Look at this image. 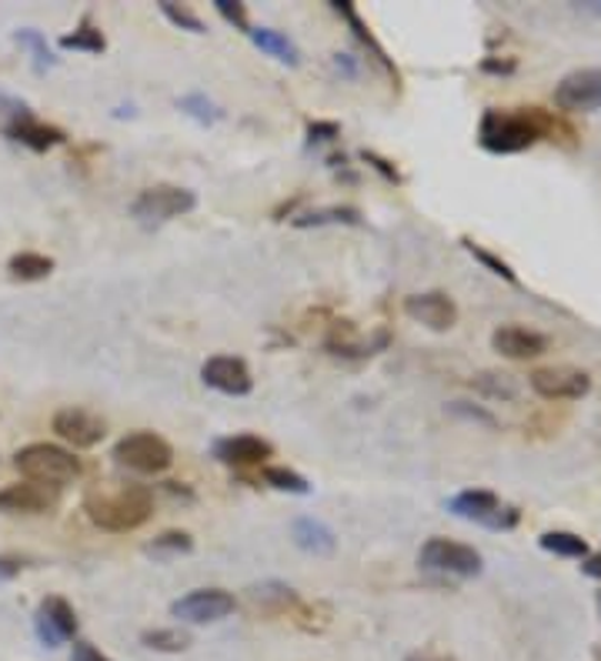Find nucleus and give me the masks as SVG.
Instances as JSON below:
<instances>
[{
	"label": "nucleus",
	"instance_id": "72a5a7b5",
	"mask_svg": "<svg viewBox=\"0 0 601 661\" xmlns=\"http://www.w3.org/2000/svg\"><path fill=\"white\" fill-rule=\"evenodd\" d=\"M178 108L184 111V114H191L194 121H201V124H214V121H221L224 114H221V108L218 104H211L204 94H188V98H181L178 101Z\"/></svg>",
	"mask_w": 601,
	"mask_h": 661
},
{
	"label": "nucleus",
	"instance_id": "f257e3e1",
	"mask_svg": "<svg viewBox=\"0 0 601 661\" xmlns=\"http://www.w3.org/2000/svg\"><path fill=\"white\" fill-rule=\"evenodd\" d=\"M561 124L541 111V108H521V111H484L478 124V144L488 154H521L534 148L541 138L554 141Z\"/></svg>",
	"mask_w": 601,
	"mask_h": 661
},
{
	"label": "nucleus",
	"instance_id": "a18cd8bd",
	"mask_svg": "<svg viewBox=\"0 0 601 661\" xmlns=\"http://www.w3.org/2000/svg\"><path fill=\"white\" fill-rule=\"evenodd\" d=\"M404 661H454V658H448V654H428V651L421 654V651H418V654H408Z\"/></svg>",
	"mask_w": 601,
	"mask_h": 661
},
{
	"label": "nucleus",
	"instance_id": "39448f33",
	"mask_svg": "<svg viewBox=\"0 0 601 661\" xmlns=\"http://www.w3.org/2000/svg\"><path fill=\"white\" fill-rule=\"evenodd\" d=\"M418 564L431 574L478 578L481 568H484V558L471 544H461V541H451V538H428L418 551Z\"/></svg>",
	"mask_w": 601,
	"mask_h": 661
},
{
	"label": "nucleus",
	"instance_id": "79ce46f5",
	"mask_svg": "<svg viewBox=\"0 0 601 661\" xmlns=\"http://www.w3.org/2000/svg\"><path fill=\"white\" fill-rule=\"evenodd\" d=\"M481 71H484V74H514V71H518V64H514L511 58H504V61L488 58V61H481Z\"/></svg>",
	"mask_w": 601,
	"mask_h": 661
},
{
	"label": "nucleus",
	"instance_id": "e433bc0d",
	"mask_svg": "<svg viewBox=\"0 0 601 661\" xmlns=\"http://www.w3.org/2000/svg\"><path fill=\"white\" fill-rule=\"evenodd\" d=\"M214 11L228 21V24H234L238 31H244V34H251V24H248V11H244V4H238V0H214Z\"/></svg>",
	"mask_w": 601,
	"mask_h": 661
},
{
	"label": "nucleus",
	"instance_id": "4be33fe9",
	"mask_svg": "<svg viewBox=\"0 0 601 661\" xmlns=\"http://www.w3.org/2000/svg\"><path fill=\"white\" fill-rule=\"evenodd\" d=\"M294 228H324V224H348V228H361V211L358 208H321V211H308V214H294L291 218Z\"/></svg>",
	"mask_w": 601,
	"mask_h": 661
},
{
	"label": "nucleus",
	"instance_id": "c03bdc74",
	"mask_svg": "<svg viewBox=\"0 0 601 661\" xmlns=\"http://www.w3.org/2000/svg\"><path fill=\"white\" fill-rule=\"evenodd\" d=\"M581 571H584V574H591V578H601V551H598V554H591V558H584Z\"/></svg>",
	"mask_w": 601,
	"mask_h": 661
},
{
	"label": "nucleus",
	"instance_id": "f03ea898",
	"mask_svg": "<svg viewBox=\"0 0 601 661\" xmlns=\"http://www.w3.org/2000/svg\"><path fill=\"white\" fill-rule=\"evenodd\" d=\"M154 511V494L144 484L94 488L84 494V514L104 531H138Z\"/></svg>",
	"mask_w": 601,
	"mask_h": 661
},
{
	"label": "nucleus",
	"instance_id": "aec40b11",
	"mask_svg": "<svg viewBox=\"0 0 601 661\" xmlns=\"http://www.w3.org/2000/svg\"><path fill=\"white\" fill-rule=\"evenodd\" d=\"M291 538H294V544H298L301 551H308V554H331V551L338 548L334 531H331L324 521H318V518H298V521L291 524Z\"/></svg>",
	"mask_w": 601,
	"mask_h": 661
},
{
	"label": "nucleus",
	"instance_id": "bb28decb",
	"mask_svg": "<svg viewBox=\"0 0 601 661\" xmlns=\"http://www.w3.org/2000/svg\"><path fill=\"white\" fill-rule=\"evenodd\" d=\"M61 48L64 51H84V54H104L108 51V41H104V34L91 21H84L74 34H64L61 38Z\"/></svg>",
	"mask_w": 601,
	"mask_h": 661
},
{
	"label": "nucleus",
	"instance_id": "ea45409f",
	"mask_svg": "<svg viewBox=\"0 0 601 661\" xmlns=\"http://www.w3.org/2000/svg\"><path fill=\"white\" fill-rule=\"evenodd\" d=\"M71 661H111L108 654H101V648H94L91 641H74V654Z\"/></svg>",
	"mask_w": 601,
	"mask_h": 661
},
{
	"label": "nucleus",
	"instance_id": "5701e85b",
	"mask_svg": "<svg viewBox=\"0 0 601 661\" xmlns=\"http://www.w3.org/2000/svg\"><path fill=\"white\" fill-rule=\"evenodd\" d=\"M251 41L264 51V54H271V58H278L281 64H298L301 61V54H298V48H294V41L291 38H284L281 31H271V28H254L251 31Z\"/></svg>",
	"mask_w": 601,
	"mask_h": 661
},
{
	"label": "nucleus",
	"instance_id": "c9c22d12",
	"mask_svg": "<svg viewBox=\"0 0 601 661\" xmlns=\"http://www.w3.org/2000/svg\"><path fill=\"white\" fill-rule=\"evenodd\" d=\"M448 414L464 418V421H474V424H484V428H498V421H494L491 411H484V408H478V404H468V401H451V404H448Z\"/></svg>",
	"mask_w": 601,
	"mask_h": 661
},
{
	"label": "nucleus",
	"instance_id": "c85d7f7f",
	"mask_svg": "<svg viewBox=\"0 0 601 661\" xmlns=\"http://www.w3.org/2000/svg\"><path fill=\"white\" fill-rule=\"evenodd\" d=\"M191 548H194V541H191L188 531H164L144 551L154 554V558H178V554H188Z\"/></svg>",
	"mask_w": 601,
	"mask_h": 661
},
{
	"label": "nucleus",
	"instance_id": "9b49d317",
	"mask_svg": "<svg viewBox=\"0 0 601 661\" xmlns=\"http://www.w3.org/2000/svg\"><path fill=\"white\" fill-rule=\"evenodd\" d=\"M54 434L71 448H98L108 434V424L88 408H61L54 414Z\"/></svg>",
	"mask_w": 601,
	"mask_h": 661
},
{
	"label": "nucleus",
	"instance_id": "f8f14e48",
	"mask_svg": "<svg viewBox=\"0 0 601 661\" xmlns=\"http://www.w3.org/2000/svg\"><path fill=\"white\" fill-rule=\"evenodd\" d=\"M201 378H204L208 388H214L221 394H231V398H244L254 388V378H251L248 364L241 358H234V354H214V358H208L204 368H201Z\"/></svg>",
	"mask_w": 601,
	"mask_h": 661
},
{
	"label": "nucleus",
	"instance_id": "a878e982",
	"mask_svg": "<svg viewBox=\"0 0 601 661\" xmlns=\"http://www.w3.org/2000/svg\"><path fill=\"white\" fill-rule=\"evenodd\" d=\"M251 601L271 608V611H288V608H301L294 588L281 584V581H264V584H254L251 588Z\"/></svg>",
	"mask_w": 601,
	"mask_h": 661
},
{
	"label": "nucleus",
	"instance_id": "a19ab883",
	"mask_svg": "<svg viewBox=\"0 0 601 661\" xmlns=\"http://www.w3.org/2000/svg\"><path fill=\"white\" fill-rule=\"evenodd\" d=\"M24 568H28L24 558H18V554H0V581H8V578L21 574Z\"/></svg>",
	"mask_w": 601,
	"mask_h": 661
},
{
	"label": "nucleus",
	"instance_id": "6e6552de",
	"mask_svg": "<svg viewBox=\"0 0 601 661\" xmlns=\"http://www.w3.org/2000/svg\"><path fill=\"white\" fill-rule=\"evenodd\" d=\"M238 608L234 594L224 591V588H198V591H188L184 598H178L171 604V614L184 624H214L221 618H228L231 611Z\"/></svg>",
	"mask_w": 601,
	"mask_h": 661
},
{
	"label": "nucleus",
	"instance_id": "20e7f679",
	"mask_svg": "<svg viewBox=\"0 0 601 661\" xmlns=\"http://www.w3.org/2000/svg\"><path fill=\"white\" fill-rule=\"evenodd\" d=\"M448 511L454 518L474 521L488 531H511L521 518L514 504H504L498 494L481 491V488H468V491H458L454 498H448Z\"/></svg>",
	"mask_w": 601,
	"mask_h": 661
},
{
	"label": "nucleus",
	"instance_id": "6ab92c4d",
	"mask_svg": "<svg viewBox=\"0 0 601 661\" xmlns=\"http://www.w3.org/2000/svg\"><path fill=\"white\" fill-rule=\"evenodd\" d=\"M324 348H328L331 354H338V358H368V354L381 351L384 344L364 341L354 321H334L331 331H328V338H324Z\"/></svg>",
	"mask_w": 601,
	"mask_h": 661
},
{
	"label": "nucleus",
	"instance_id": "0eeeda50",
	"mask_svg": "<svg viewBox=\"0 0 601 661\" xmlns=\"http://www.w3.org/2000/svg\"><path fill=\"white\" fill-rule=\"evenodd\" d=\"M194 208H198V194L188 191V188H178V184L144 188L131 201V214L144 224H164V221H174V218H181Z\"/></svg>",
	"mask_w": 601,
	"mask_h": 661
},
{
	"label": "nucleus",
	"instance_id": "2eb2a0df",
	"mask_svg": "<svg viewBox=\"0 0 601 661\" xmlns=\"http://www.w3.org/2000/svg\"><path fill=\"white\" fill-rule=\"evenodd\" d=\"M54 508H58V491L34 481L8 484L0 491V511L4 514H48Z\"/></svg>",
	"mask_w": 601,
	"mask_h": 661
},
{
	"label": "nucleus",
	"instance_id": "cd10ccee",
	"mask_svg": "<svg viewBox=\"0 0 601 661\" xmlns=\"http://www.w3.org/2000/svg\"><path fill=\"white\" fill-rule=\"evenodd\" d=\"M264 484H271L274 491H288V494H311L308 478L298 474L294 468H281V464H268L264 468Z\"/></svg>",
	"mask_w": 601,
	"mask_h": 661
},
{
	"label": "nucleus",
	"instance_id": "37998d69",
	"mask_svg": "<svg viewBox=\"0 0 601 661\" xmlns=\"http://www.w3.org/2000/svg\"><path fill=\"white\" fill-rule=\"evenodd\" d=\"M334 68H338L344 78H354V74H358V68H354V61H351L348 54H334Z\"/></svg>",
	"mask_w": 601,
	"mask_h": 661
},
{
	"label": "nucleus",
	"instance_id": "f3484780",
	"mask_svg": "<svg viewBox=\"0 0 601 661\" xmlns=\"http://www.w3.org/2000/svg\"><path fill=\"white\" fill-rule=\"evenodd\" d=\"M271 454H274L271 441L258 434H231V438L214 441V458L231 468H254V464H264Z\"/></svg>",
	"mask_w": 601,
	"mask_h": 661
},
{
	"label": "nucleus",
	"instance_id": "dca6fc26",
	"mask_svg": "<svg viewBox=\"0 0 601 661\" xmlns=\"http://www.w3.org/2000/svg\"><path fill=\"white\" fill-rule=\"evenodd\" d=\"M491 348L501 354V358H511V361H528V358H541L548 351V338L531 331V328H521V324H504L491 334Z\"/></svg>",
	"mask_w": 601,
	"mask_h": 661
},
{
	"label": "nucleus",
	"instance_id": "1a4fd4ad",
	"mask_svg": "<svg viewBox=\"0 0 601 661\" xmlns=\"http://www.w3.org/2000/svg\"><path fill=\"white\" fill-rule=\"evenodd\" d=\"M528 384L544 401H578L591 391V378L578 368H538Z\"/></svg>",
	"mask_w": 601,
	"mask_h": 661
},
{
	"label": "nucleus",
	"instance_id": "473e14b6",
	"mask_svg": "<svg viewBox=\"0 0 601 661\" xmlns=\"http://www.w3.org/2000/svg\"><path fill=\"white\" fill-rule=\"evenodd\" d=\"M18 44H21V48H28V51L34 54V64H38V71H44V68H51V64H54V54H51V48H48V38H44L41 31H31V28L18 31Z\"/></svg>",
	"mask_w": 601,
	"mask_h": 661
},
{
	"label": "nucleus",
	"instance_id": "f704fd0d",
	"mask_svg": "<svg viewBox=\"0 0 601 661\" xmlns=\"http://www.w3.org/2000/svg\"><path fill=\"white\" fill-rule=\"evenodd\" d=\"M161 11H164V18H168L171 24H178L181 31L204 34V21H201L194 11H188V8H178V4H171V0H161Z\"/></svg>",
	"mask_w": 601,
	"mask_h": 661
},
{
	"label": "nucleus",
	"instance_id": "a211bd4d",
	"mask_svg": "<svg viewBox=\"0 0 601 661\" xmlns=\"http://www.w3.org/2000/svg\"><path fill=\"white\" fill-rule=\"evenodd\" d=\"M4 134H8L11 141H18V144L31 148V151H51V148L64 144V131H61V128L38 121V118L28 114L24 108L14 114V121L4 124Z\"/></svg>",
	"mask_w": 601,
	"mask_h": 661
},
{
	"label": "nucleus",
	"instance_id": "ddd939ff",
	"mask_svg": "<svg viewBox=\"0 0 601 661\" xmlns=\"http://www.w3.org/2000/svg\"><path fill=\"white\" fill-rule=\"evenodd\" d=\"M34 624H38V638L48 648H61L64 641H71L78 634V614L61 594H51V598L41 601Z\"/></svg>",
	"mask_w": 601,
	"mask_h": 661
},
{
	"label": "nucleus",
	"instance_id": "49530a36",
	"mask_svg": "<svg viewBox=\"0 0 601 661\" xmlns=\"http://www.w3.org/2000/svg\"><path fill=\"white\" fill-rule=\"evenodd\" d=\"M581 11H591V14H601V0H588V4H578Z\"/></svg>",
	"mask_w": 601,
	"mask_h": 661
},
{
	"label": "nucleus",
	"instance_id": "9d476101",
	"mask_svg": "<svg viewBox=\"0 0 601 661\" xmlns=\"http://www.w3.org/2000/svg\"><path fill=\"white\" fill-rule=\"evenodd\" d=\"M554 104L571 114L598 111L601 108V68H584L561 78V84L554 88Z\"/></svg>",
	"mask_w": 601,
	"mask_h": 661
},
{
	"label": "nucleus",
	"instance_id": "c756f323",
	"mask_svg": "<svg viewBox=\"0 0 601 661\" xmlns=\"http://www.w3.org/2000/svg\"><path fill=\"white\" fill-rule=\"evenodd\" d=\"M141 641L151 648V651H184L191 644V634L181 631V628H154V631H144Z\"/></svg>",
	"mask_w": 601,
	"mask_h": 661
},
{
	"label": "nucleus",
	"instance_id": "393cba45",
	"mask_svg": "<svg viewBox=\"0 0 601 661\" xmlns=\"http://www.w3.org/2000/svg\"><path fill=\"white\" fill-rule=\"evenodd\" d=\"M538 544L544 551L558 554V558H578V561L588 558V541L581 534H574V531H544L538 538Z\"/></svg>",
	"mask_w": 601,
	"mask_h": 661
},
{
	"label": "nucleus",
	"instance_id": "412c9836",
	"mask_svg": "<svg viewBox=\"0 0 601 661\" xmlns=\"http://www.w3.org/2000/svg\"><path fill=\"white\" fill-rule=\"evenodd\" d=\"M331 8H334V11H338V14H341V18H344V21H348L351 28H354V34H358V41H361L364 48H371V51H374V58H378V64H381V68H384V71H388V74L394 78V84H398V68H394V64L388 61V54H384V48H381V44L374 41V34H371V31L364 28V21L358 18V11H354V4H348V0H338V4H331Z\"/></svg>",
	"mask_w": 601,
	"mask_h": 661
},
{
	"label": "nucleus",
	"instance_id": "7c9ffc66",
	"mask_svg": "<svg viewBox=\"0 0 601 661\" xmlns=\"http://www.w3.org/2000/svg\"><path fill=\"white\" fill-rule=\"evenodd\" d=\"M474 388H478L481 394H488V398H504V401H511V398L518 394L514 378H511V374H498V371L478 374V378H474Z\"/></svg>",
	"mask_w": 601,
	"mask_h": 661
},
{
	"label": "nucleus",
	"instance_id": "4468645a",
	"mask_svg": "<svg viewBox=\"0 0 601 661\" xmlns=\"http://www.w3.org/2000/svg\"><path fill=\"white\" fill-rule=\"evenodd\" d=\"M404 314L428 331H451L458 324V304L444 291H424L404 298Z\"/></svg>",
	"mask_w": 601,
	"mask_h": 661
},
{
	"label": "nucleus",
	"instance_id": "4c0bfd02",
	"mask_svg": "<svg viewBox=\"0 0 601 661\" xmlns=\"http://www.w3.org/2000/svg\"><path fill=\"white\" fill-rule=\"evenodd\" d=\"M334 138H341V128L334 121H311L308 124V144H328Z\"/></svg>",
	"mask_w": 601,
	"mask_h": 661
},
{
	"label": "nucleus",
	"instance_id": "2f4dec72",
	"mask_svg": "<svg viewBox=\"0 0 601 661\" xmlns=\"http://www.w3.org/2000/svg\"><path fill=\"white\" fill-rule=\"evenodd\" d=\"M461 244H464V251H468V254H471L474 261H481V264H484V268H488L491 274H498V278H504L508 284H518V274H514V271L508 268V261H501V258H494L491 251H484V248H481V244H474L471 238H461Z\"/></svg>",
	"mask_w": 601,
	"mask_h": 661
},
{
	"label": "nucleus",
	"instance_id": "58836bf2",
	"mask_svg": "<svg viewBox=\"0 0 601 661\" xmlns=\"http://www.w3.org/2000/svg\"><path fill=\"white\" fill-rule=\"evenodd\" d=\"M361 161L364 164H371L384 181H391V184H401V174H398V168L391 164V161H384L381 154H374V151H361Z\"/></svg>",
	"mask_w": 601,
	"mask_h": 661
},
{
	"label": "nucleus",
	"instance_id": "b1692460",
	"mask_svg": "<svg viewBox=\"0 0 601 661\" xmlns=\"http://www.w3.org/2000/svg\"><path fill=\"white\" fill-rule=\"evenodd\" d=\"M8 271H11V278H18V281H44V278L54 274V258L38 254V251H21V254L11 258Z\"/></svg>",
	"mask_w": 601,
	"mask_h": 661
},
{
	"label": "nucleus",
	"instance_id": "7ed1b4c3",
	"mask_svg": "<svg viewBox=\"0 0 601 661\" xmlns=\"http://www.w3.org/2000/svg\"><path fill=\"white\" fill-rule=\"evenodd\" d=\"M14 468L28 481L44 484V488H54V491H61L64 484H71V481L81 478V461L68 448L48 444V441H34V444L21 448L14 454Z\"/></svg>",
	"mask_w": 601,
	"mask_h": 661
},
{
	"label": "nucleus",
	"instance_id": "423d86ee",
	"mask_svg": "<svg viewBox=\"0 0 601 661\" xmlns=\"http://www.w3.org/2000/svg\"><path fill=\"white\" fill-rule=\"evenodd\" d=\"M114 461L138 474H161L174 464V448L154 431H131L114 444Z\"/></svg>",
	"mask_w": 601,
	"mask_h": 661
}]
</instances>
